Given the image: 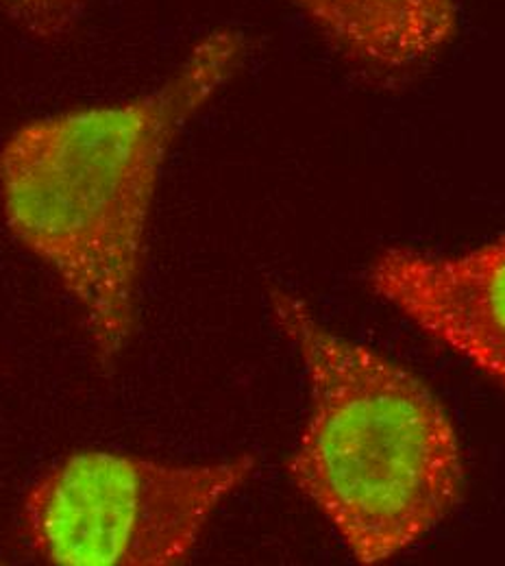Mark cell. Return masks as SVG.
<instances>
[{
	"label": "cell",
	"mask_w": 505,
	"mask_h": 566,
	"mask_svg": "<svg viewBox=\"0 0 505 566\" xmlns=\"http://www.w3.org/2000/svg\"><path fill=\"white\" fill-rule=\"evenodd\" d=\"M244 57V35L217 29L143 96L29 120L0 146L4 224L71 294L103 366L127 352L138 327L146 233L168 153Z\"/></svg>",
	"instance_id": "6da1fadb"
},
{
	"label": "cell",
	"mask_w": 505,
	"mask_h": 566,
	"mask_svg": "<svg viewBox=\"0 0 505 566\" xmlns=\"http://www.w3.org/2000/svg\"><path fill=\"white\" fill-rule=\"evenodd\" d=\"M269 303L309 388L290 480L354 560H392L460 501L464 462L451 419L421 379L327 329L296 294L273 287Z\"/></svg>",
	"instance_id": "7a4b0ae2"
},
{
	"label": "cell",
	"mask_w": 505,
	"mask_h": 566,
	"mask_svg": "<svg viewBox=\"0 0 505 566\" xmlns=\"http://www.w3.org/2000/svg\"><path fill=\"white\" fill-rule=\"evenodd\" d=\"M255 469L257 458L251 453L172 464L78 451L31 484L20 505V534L46 565H181L220 503Z\"/></svg>",
	"instance_id": "3957f363"
},
{
	"label": "cell",
	"mask_w": 505,
	"mask_h": 566,
	"mask_svg": "<svg viewBox=\"0 0 505 566\" xmlns=\"http://www.w3.org/2000/svg\"><path fill=\"white\" fill-rule=\"evenodd\" d=\"M368 283L435 343L505 386V235L455 255L386 249Z\"/></svg>",
	"instance_id": "277c9868"
},
{
	"label": "cell",
	"mask_w": 505,
	"mask_h": 566,
	"mask_svg": "<svg viewBox=\"0 0 505 566\" xmlns=\"http://www.w3.org/2000/svg\"><path fill=\"white\" fill-rule=\"evenodd\" d=\"M338 55L364 71L433 62L455 38L457 0H290Z\"/></svg>",
	"instance_id": "5b68a950"
},
{
	"label": "cell",
	"mask_w": 505,
	"mask_h": 566,
	"mask_svg": "<svg viewBox=\"0 0 505 566\" xmlns=\"http://www.w3.org/2000/svg\"><path fill=\"white\" fill-rule=\"evenodd\" d=\"M87 0H0L11 20L40 40H60L78 22Z\"/></svg>",
	"instance_id": "8992f818"
}]
</instances>
